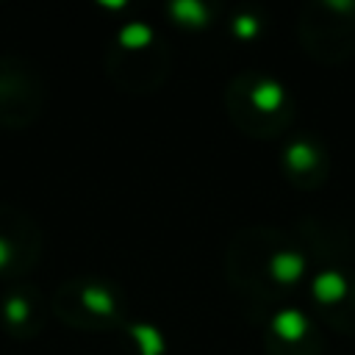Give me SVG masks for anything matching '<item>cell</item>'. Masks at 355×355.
Returning a JSON list of instances; mask_svg holds the SVG:
<instances>
[{"instance_id": "9", "label": "cell", "mask_w": 355, "mask_h": 355, "mask_svg": "<svg viewBox=\"0 0 355 355\" xmlns=\"http://www.w3.org/2000/svg\"><path fill=\"white\" fill-rule=\"evenodd\" d=\"M50 316V302L31 283H14L0 297V324L11 338H33Z\"/></svg>"}, {"instance_id": "8", "label": "cell", "mask_w": 355, "mask_h": 355, "mask_svg": "<svg viewBox=\"0 0 355 355\" xmlns=\"http://www.w3.org/2000/svg\"><path fill=\"white\" fill-rule=\"evenodd\" d=\"M266 355H322V336L311 313L297 305L272 308L263 319Z\"/></svg>"}, {"instance_id": "11", "label": "cell", "mask_w": 355, "mask_h": 355, "mask_svg": "<svg viewBox=\"0 0 355 355\" xmlns=\"http://www.w3.org/2000/svg\"><path fill=\"white\" fill-rule=\"evenodd\" d=\"M214 6L205 0H169L166 3V17L186 28V31H202L214 22Z\"/></svg>"}, {"instance_id": "6", "label": "cell", "mask_w": 355, "mask_h": 355, "mask_svg": "<svg viewBox=\"0 0 355 355\" xmlns=\"http://www.w3.org/2000/svg\"><path fill=\"white\" fill-rule=\"evenodd\" d=\"M311 22H300L305 47L322 61H338L336 47H344V55L355 50V3L352 0H324L316 6H305Z\"/></svg>"}, {"instance_id": "5", "label": "cell", "mask_w": 355, "mask_h": 355, "mask_svg": "<svg viewBox=\"0 0 355 355\" xmlns=\"http://www.w3.org/2000/svg\"><path fill=\"white\" fill-rule=\"evenodd\" d=\"M308 297L319 316L341 333H355V272L347 263L316 258L311 261Z\"/></svg>"}, {"instance_id": "12", "label": "cell", "mask_w": 355, "mask_h": 355, "mask_svg": "<svg viewBox=\"0 0 355 355\" xmlns=\"http://www.w3.org/2000/svg\"><path fill=\"white\" fill-rule=\"evenodd\" d=\"M119 330H122V336L128 338V344L136 355H166V338L155 324L128 319Z\"/></svg>"}, {"instance_id": "13", "label": "cell", "mask_w": 355, "mask_h": 355, "mask_svg": "<svg viewBox=\"0 0 355 355\" xmlns=\"http://www.w3.org/2000/svg\"><path fill=\"white\" fill-rule=\"evenodd\" d=\"M227 25H230V33H233L236 39L252 42V39H258L261 31H263V17H261L258 11H252V8H239V11L227 19Z\"/></svg>"}, {"instance_id": "7", "label": "cell", "mask_w": 355, "mask_h": 355, "mask_svg": "<svg viewBox=\"0 0 355 355\" xmlns=\"http://www.w3.org/2000/svg\"><path fill=\"white\" fill-rule=\"evenodd\" d=\"M42 255V230L31 214L0 202V277L19 280L36 269Z\"/></svg>"}, {"instance_id": "1", "label": "cell", "mask_w": 355, "mask_h": 355, "mask_svg": "<svg viewBox=\"0 0 355 355\" xmlns=\"http://www.w3.org/2000/svg\"><path fill=\"white\" fill-rule=\"evenodd\" d=\"M230 252H241V258L227 255V272H244V291L255 297H280L308 283L311 275V244L300 239H288L272 227L241 230L230 244Z\"/></svg>"}, {"instance_id": "3", "label": "cell", "mask_w": 355, "mask_h": 355, "mask_svg": "<svg viewBox=\"0 0 355 355\" xmlns=\"http://www.w3.org/2000/svg\"><path fill=\"white\" fill-rule=\"evenodd\" d=\"M50 311L64 324L92 333L122 327L128 322L122 288L100 277H75L61 283L50 300Z\"/></svg>"}, {"instance_id": "2", "label": "cell", "mask_w": 355, "mask_h": 355, "mask_svg": "<svg viewBox=\"0 0 355 355\" xmlns=\"http://www.w3.org/2000/svg\"><path fill=\"white\" fill-rule=\"evenodd\" d=\"M233 125L250 136H277L291 122V94L283 80L263 72H241L225 89Z\"/></svg>"}, {"instance_id": "4", "label": "cell", "mask_w": 355, "mask_h": 355, "mask_svg": "<svg viewBox=\"0 0 355 355\" xmlns=\"http://www.w3.org/2000/svg\"><path fill=\"white\" fill-rule=\"evenodd\" d=\"M44 108V80L39 69L19 55H0V128L22 130Z\"/></svg>"}, {"instance_id": "10", "label": "cell", "mask_w": 355, "mask_h": 355, "mask_svg": "<svg viewBox=\"0 0 355 355\" xmlns=\"http://www.w3.org/2000/svg\"><path fill=\"white\" fill-rule=\"evenodd\" d=\"M280 166H283V175H286V180L291 186H297V189H316V186H322L327 180L330 155L322 147V141L313 139L311 133H294L283 144Z\"/></svg>"}]
</instances>
